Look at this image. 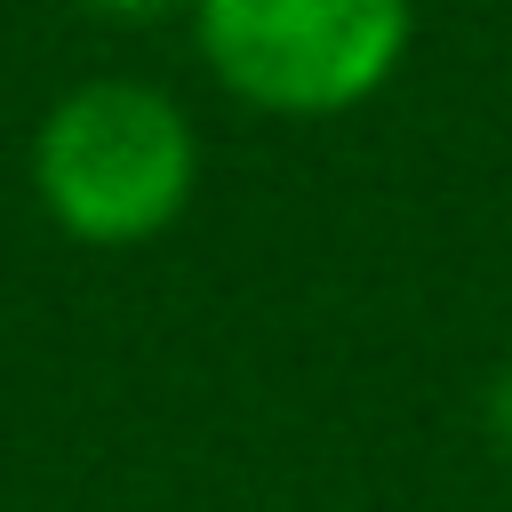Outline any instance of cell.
I'll return each mask as SVG.
<instances>
[{
  "mask_svg": "<svg viewBox=\"0 0 512 512\" xmlns=\"http://www.w3.org/2000/svg\"><path fill=\"white\" fill-rule=\"evenodd\" d=\"M96 8H104V16H160L168 0H96Z\"/></svg>",
  "mask_w": 512,
  "mask_h": 512,
  "instance_id": "3957f363",
  "label": "cell"
},
{
  "mask_svg": "<svg viewBox=\"0 0 512 512\" xmlns=\"http://www.w3.org/2000/svg\"><path fill=\"white\" fill-rule=\"evenodd\" d=\"M216 72L272 112L360 104L408 40V0H200Z\"/></svg>",
  "mask_w": 512,
  "mask_h": 512,
  "instance_id": "7a4b0ae2",
  "label": "cell"
},
{
  "mask_svg": "<svg viewBox=\"0 0 512 512\" xmlns=\"http://www.w3.org/2000/svg\"><path fill=\"white\" fill-rule=\"evenodd\" d=\"M496 408H504V432H512V384H504V400H496Z\"/></svg>",
  "mask_w": 512,
  "mask_h": 512,
  "instance_id": "277c9868",
  "label": "cell"
},
{
  "mask_svg": "<svg viewBox=\"0 0 512 512\" xmlns=\"http://www.w3.org/2000/svg\"><path fill=\"white\" fill-rule=\"evenodd\" d=\"M32 176L72 240H152L192 192V128L136 80H88L48 112Z\"/></svg>",
  "mask_w": 512,
  "mask_h": 512,
  "instance_id": "6da1fadb",
  "label": "cell"
}]
</instances>
